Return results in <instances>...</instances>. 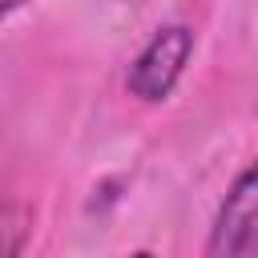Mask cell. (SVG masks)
Wrapping results in <instances>:
<instances>
[{
	"label": "cell",
	"instance_id": "1",
	"mask_svg": "<svg viewBox=\"0 0 258 258\" xmlns=\"http://www.w3.org/2000/svg\"><path fill=\"white\" fill-rule=\"evenodd\" d=\"M189 56H194V28L189 24H165L133 56L129 73H125V89L137 101L157 105V101H165L173 93V85L181 81Z\"/></svg>",
	"mask_w": 258,
	"mask_h": 258
},
{
	"label": "cell",
	"instance_id": "2",
	"mask_svg": "<svg viewBox=\"0 0 258 258\" xmlns=\"http://www.w3.org/2000/svg\"><path fill=\"white\" fill-rule=\"evenodd\" d=\"M210 258H250L258 254V161H250L226 189L210 238H206Z\"/></svg>",
	"mask_w": 258,
	"mask_h": 258
},
{
	"label": "cell",
	"instance_id": "3",
	"mask_svg": "<svg viewBox=\"0 0 258 258\" xmlns=\"http://www.w3.org/2000/svg\"><path fill=\"white\" fill-rule=\"evenodd\" d=\"M20 4H28V0H0V12H4V16H12Z\"/></svg>",
	"mask_w": 258,
	"mask_h": 258
}]
</instances>
